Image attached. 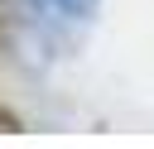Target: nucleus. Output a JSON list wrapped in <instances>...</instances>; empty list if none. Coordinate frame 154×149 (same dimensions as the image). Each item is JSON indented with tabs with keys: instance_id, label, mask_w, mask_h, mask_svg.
Returning a JSON list of instances; mask_svg holds the SVG:
<instances>
[{
	"instance_id": "obj_1",
	"label": "nucleus",
	"mask_w": 154,
	"mask_h": 149,
	"mask_svg": "<svg viewBox=\"0 0 154 149\" xmlns=\"http://www.w3.org/2000/svg\"><path fill=\"white\" fill-rule=\"evenodd\" d=\"M0 125H14V120H10V115H5V111H0Z\"/></svg>"
}]
</instances>
